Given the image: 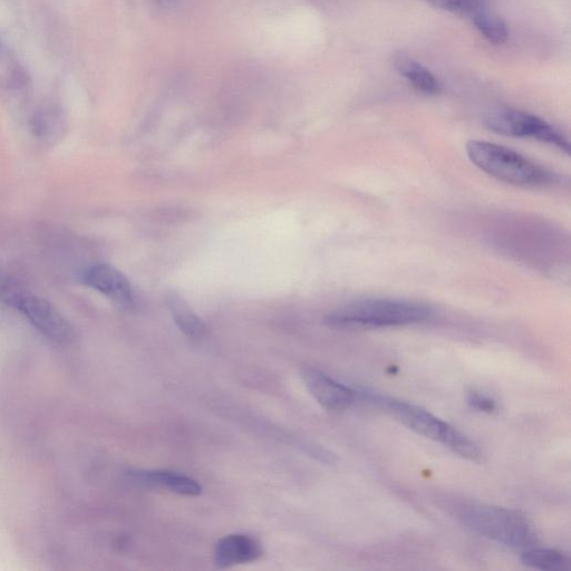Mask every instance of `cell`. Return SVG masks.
I'll use <instances>...</instances> for the list:
<instances>
[{"label": "cell", "instance_id": "obj_1", "mask_svg": "<svg viewBox=\"0 0 571 571\" xmlns=\"http://www.w3.org/2000/svg\"><path fill=\"white\" fill-rule=\"evenodd\" d=\"M433 309L425 304L399 299H363L338 307L325 317V324L341 331L400 327L430 321Z\"/></svg>", "mask_w": 571, "mask_h": 571}, {"label": "cell", "instance_id": "obj_2", "mask_svg": "<svg viewBox=\"0 0 571 571\" xmlns=\"http://www.w3.org/2000/svg\"><path fill=\"white\" fill-rule=\"evenodd\" d=\"M466 149L480 170L509 185L546 187L557 181L555 173L501 145L472 140Z\"/></svg>", "mask_w": 571, "mask_h": 571}, {"label": "cell", "instance_id": "obj_3", "mask_svg": "<svg viewBox=\"0 0 571 571\" xmlns=\"http://www.w3.org/2000/svg\"><path fill=\"white\" fill-rule=\"evenodd\" d=\"M364 395L371 403L379 406L380 409L391 414L406 428L422 435V437L439 442L468 460L478 461L480 459L481 453L476 443L420 406L386 398L382 395Z\"/></svg>", "mask_w": 571, "mask_h": 571}, {"label": "cell", "instance_id": "obj_4", "mask_svg": "<svg viewBox=\"0 0 571 571\" xmlns=\"http://www.w3.org/2000/svg\"><path fill=\"white\" fill-rule=\"evenodd\" d=\"M460 520L471 531L503 546L526 550L537 543L534 528L516 511L488 505H469L460 509Z\"/></svg>", "mask_w": 571, "mask_h": 571}, {"label": "cell", "instance_id": "obj_5", "mask_svg": "<svg viewBox=\"0 0 571 571\" xmlns=\"http://www.w3.org/2000/svg\"><path fill=\"white\" fill-rule=\"evenodd\" d=\"M2 298L9 306L21 312L38 332L51 341L67 344L74 340L73 326L47 299L26 294L14 286L5 287Z\"/></svg>", "mask_w": 571, "mask_h": 571}, {"label": "cell", "instance_id": "obj_6", "mask_svg": "<svg viewBox=\"0 0 571 571\" xmlns=\"http://www.w3.org/2000/svg\"><path fill=\"white\" fill-rule=\"evenodd\" d=\"M486 127L510 138H529L545 142L569 153L570 145L555 128L538 116L514 109L502 108L490 112L485 118Z\"/></svg>", "mask_w": 571, "mask_h": 571}, {"label": "cell", "instance_id": "obj_7", "mask_svg": "<svg viewBox=\"0 0 571 571\" xmlns=\"http://www.w3.org/2000/svg\"><path fill=\"white\" fill-rule=\"evenodd\" d=\"M302 379L308 392L328 412H344L356 399L354 390L322 372L306 369L302 373Z\"/></svg>", "mask_w": 571, "mask_h": 571}, {"label": "cell", "instance_id": "obj_8", "mask_svg": "<svg viewBox=\"0 0 571 571\" xmlns=\"http://www.w3.org/2000/svg\"><path fill=\"white\" fill-rule=\"evenodd\" d=\"M84 282L120 307L131 308L134 305L133 289L128 278L111 265L91 267L85 273Z\"/></svg>", "mask_w": 571, "mask_h": 571}, {"label": "cell", "instance_id": "obj_9", "mask_svg": "<svg viewBox=\"0 0 571 571\" xmlns=\"http://www.w3.org/2000/svg\"><path fill=\"white\" fill-rule=\"evenodd\" d=\"M258 541L247 535H229L221 538L215 546L214 559L219 568L253 563L263 556Z\"/></svg>", "mask_w": 571, "mask_h": 571}, {"label": "cell", "instance_id": "obj_10", "mask_svg": "<svg viewBox=\"0 0 571 571\" xmlns=\"http://www.w3.org/2000/svg\"><path fill=\"white\" fill-rule=\"evenodd\" d=\"M129 476L142 486L166 489L181 496L196 497L202 493V487L196 480L177 472L132 470Z\"/></svg>", "mask_w": 571, "mask_h": 571}, {"label": "cell", "instance_id": "obj_11", "mask_svg": "<svg viewBox=\"0 0 571 571\" xmlns=\"http://www.w3.org/2000/svg\"><path fill=\"white\" fill-rule=\"evenodd\" d=\"M392 63L396 72L412 84L416 90L429 95H438L441 92V85L428 69H425L418 61L406 53H395Z\"/></svg>", "mask_w": 571, "mask_h": 571}, {"label": "cell", "instance_id": "obj_12", "mask_svg": "<svg viewBox=\"0 0 571 571\" xmlns=\"http://www.w3.org/2000/svg\"><path fill=\"white\" fill-rule=\"evenodd\" d=\"M166 302L174 322L191 340H200L207 334V326L202 319L192 311L186 300L176 293H168Z\"/></svg>", "mask_w": 571, "mask_h": 571}, {"label": "cell", "instance_id": "obj_13", "mask_svg": "<svg viewBox=\"0 0 571 571\" xmlns=\"http://www.w3.org/2000/svg\"><path fill=\"white\" fill-rule=\"evenodd\" d=\"M521 563L525 566L550 571H565L570 569V559L561 551L532 547L522 553Z\"/></svg>", "mask_w": 571, "mask_h": 571}, {"label": "cell", "instance_id": "obj_14", "mask_svg": "<svg viewBox=\"0 0 571 571\" xmlns=\"http://www.w3.org/2000/svg\"><path fill=\"white\" fill-rule=\"evenodd\" d=\"M471 15L474 26L490 43L502 45L509 40L508 26L498 15L490 13L481 7Z\"/></svg>", "mask_w": 571, "mask_h": 571}, {"label": "cell", "instance_id": "obj_15", "mask_svg": "<svg viewBox=\"0 0 571 571\" xmlns=\"http://www.w3.org/2000/svg\"><path fill=\"white\" fill-rule=\"evenodd\" d=\"M429 3L443 11L460 14H472L481 7V0H429Z\"/></svg>", "mask_w": 571, "mask_h": 571}, {"label": "cell", "instance_id": "obj_16", "mask_svg": "<svg viewBox=\"0 0 571 571\" xmlns=\"http://www.w3.org/2000/svg\"><path fill=\"white\" fill-rule=\"evenodd\" d=\"M154 8L162 15H176L188 8L193 0H153Z\"/></svg>", "mask_w": 571, "mask_h": 571}, {"label": "cell", "instance_id": "obj_17", "mask_svg": "<svg viewBox=\"0 0 571 571\" xmlns=\"http://www.w3.org/2000/svg\"><path fill=\"white\" fill-rule=\"evenodd\" d=\"M469 403L474 409L483 412H492L496 410V402L489 399L488 396L482 395L478 392H471L469 394Z\"/></svg>", "mask_w": 571, "mask_h": 571}]
</instances>
